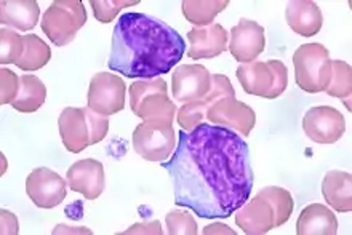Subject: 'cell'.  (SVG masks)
I'll return each instance as SVG.
<instances>
[{
  "label": "cell",
  "mask_w": 352,
  "mask_h": 235,
  "mask_svg": "<svg viewBox=\"0 0 352 235\" xmlns=\"http://www.w3.org/2000/svg\"><path fill=\"white\" fill-rule=\"evenodd\" d=\"M162 166L172 178L176 207L204 219H228L247 202L255 183L248 144L219 125L179 131L172 159Z\"/></svg>",
  "instance_id": "6da1fadb"
},
{
  "label": "cell",
  "mask_w": 352,
  "mask_h": 235,
  "mask_svg": "<svg viewBox=\"0 0 352 235\" xmlns=\"http://www.w3.org/2000/svg\"><path fill=\"white\" fill-rule=\"evenodd\" d=\"M186 42L162 19L125 13L112 31L107 67L129 78L151 80L168 74L181 61Z\"/></svg>",
  "instance_id": "7a4b0ae2"
},
{
  "label": "cell",
  "mask_w": 352,
  "mask_h": 235,
  "mask_svg": "<svg viewBox=\"0 0 352 235\" xmlns=\"http://www.w3.org/2000/svg\"><path fill=\"white\" fill-rule=\"evenodd\" d=\"M58 126L65 148L69 153L79 154L88 146L98 144L106 138L109 120L90 107H66L58 119Z\"/></svg>",
  "instance_id": "3957f363"
},
{
  "label": "cell",
  "mask_w": 352,
  "mask_h": 235,
  "mask_svg": "<svg viewBox=\"0 0 352 235\" xmlns=\"http://www.w3.org/2000/svg\"><path fill=\"white\" fill-rule=\"evenodd\" d=\"M130 107L133 114L144 122L173 124L176 119V106L168 98L167 82L162 78L131 83Z\"/></svg>",
  "instance_id": "277c9868"
},
{
  "label": "cell",
  "mask_w": 352,
  "mask_h": 235,
  "mask_svg": "<svg viewBox=\"0 0 352 235\" xmlns=\"http://www.w3.org/2000/svg\"><path fill=\"white\" fill-rule=\"evenodd\" d=\"M295 80L306 93H320L331 80L330 52L322 43H305L293 55Z\"/></svg>",
  "instance_id": "5b68a950"
},
{
  "label": "cell",
  "mask_w": 352,
  "mask_h": 235,
  "mask_svg": "<svg viewBox=\"0 0 352 235\" xmlns=\"http://www.w3.org/2000/svg\"><path fill=\"white\" fill-rule=\"evenodd\" d=\"M236 76L243 91L253 96L274 100L285 91L288 85V69L282 61H253L237 67Z\"/></svg>",
  "instance_id": "8992f818"
},
{
  "label": "cell",
  "mask_w": 352,
  "mask_h": 235,
  "mask_svg": "<svg viewBox=\"0 0 352 235\" xmlns=\"http://www.w3.org/2000/svg\"><path fill=\"white\" fill-rule=\"evenodd\" d=\"M85 23L87 10L80 0H55L43 14L41 26L56 47H66Z\"/></svg>",
  "instance_id": "52a82bcc"
},
{
  "label": "cell",
  "mask_w": 352,
  "mask_h": 235,
  "mask_svg": "<svg viewBox=\"0 0 352 235\" xmlns=\"http://www.w3.org/2000/svg\"><path fill=\"white\" fill-rule=\"evenodd\" d=\"M176 148L173 124L143 122L133 131V149L148 161H165Z\"/></svg>",
  "instance_id": "ba28073f"
},
{
  "label": "cell",
  "mask_w": 352,
  "mask_h": 235,
  "mask_svg": "<svg viewBox=\"0 0 352 235\" xmlns=\"http://www.w3.org/2000/svg\"><path fill=\"white\" fill-rule=\"evenodd\" d=\"M125 95V82L119 76L111 74V72H100L90 80L87 102L88 107L96 114L109 117L124 109Z\"/></svg>",
  "instance_id": "9c48e42d"
},
{
  "label": "cell",
  "mask_w": 352,
  "mask_h": 235,
  "mask_svg": "<svg viewBox=\"0 0 352 235\" xmlns=\"http://www.w3.org/2000/svg\"><path fill=\"white\" fill-rule=\"evenodd\" d=\"M306 136L317 144H333L343 138L346 120L338 109L331 106L311 107L302 119Z\"/></svg>",
  "instance_id": "30bf717a"
},
{
  "label": "cell",
  "mask_w": 352,
  "mask_h": 235,
  "mask_svg": "<svg viewBox=\"0 0 352 235\" xmlns=\"http://www.w3.org/2000/svg\"><path fill=\"white\" fill-rule=\"evenodd\" d=\"M213 125L224 126L237 135L248 136L256 124V114L245 102L236 98H221L207 111V117Z\"/></svg>",
  "instance_id": "8fae6325"
},
{
  "label": "cell",
  "mask_w": 352,
  "mask_h": 235,
  "mask_svg": "<svg viewBox=\"0 0 352 235\" xmlns=\"http://www.w3.org/2000/svg\"><path fill=\"white\" fill-rule=\"evenodd\" d=\"M236 98V91L231 80L223 74H214L212 76V88L205 95L202 100L186 102L179 107L178 114H176V120H178L179 126L186 131L194 130L199 124H202V120L207 117V111L212 107L214 102L221 98Z\"/></svg>",
  "instance_id": "7c38bea8"
},
{
  "label": "cell",
  "mask_w": 352,
  "mask_h": 235,
  "mask_svg": "<svg viewBox=\"0 0 352 235\" xmlns=\"http://www.w3.org/2000/svg\"><path fill=\"white\" fill-rule=\"evenodd\" d=\"M26 194L38 208L50 210L66 199V181L50 168H36L26 179Z\"/></svg>",
  "instance_id": "4fadbf2b"
},
{
  "label": "cell",
  "mask_w": 352,
  "mask_h": 235,
  "mask_svg": "<svg viewBox=\"0 0 352 235\" xmlns=\"http://www.w3.org/2000/svg\"><path fill=\"white\" fill-rule=\"evenodd\" d=\"M212 88V74L202 65H181L172 76V93L178 102H192L207 95Z\"/></svg>",
  "instance_id": "5bb4252c"
},
{
  "label": "cell",
  "mask_w": 352,
  "mask_h": 235,
  "mask_svg": "<svg viewBox=\"0 0 352 235\" xmlns=\"http://www.w3.org/2000/svg\"><path fill=\"white\" fill-rule=\"evenodd\" d=\"M264 48H266L264 27L252 19L241 18L239 24L231 29L229 52H231L234 60L242 63V65H248L261 55Z\"/></svg>",
  "instance_id": "9a60e30c"
},
{
  "label": "cell",
  "mask_w": 352,
  "mask_h": 235,
  "mask_svg": "<svg viewBox=\"0 0 352 235\" xmlns=\"http://www.w3.org/2000/svg\"><path fill=\"white\" fill-rule=\"evenodd\" d=\"M66 176L69 188L84 195L87 200H96L104 190V166L100 160L84 159L76 161L69 166Z\"/></svg>",
  "instance_id": "2e32d148"
},
{
  "label": "cell",
  "mask_w": 352,
  "mask_h": 235,
  "mask_svg": "<svg viewBox=\"0 0 352 235\" xmlns=\"http://www.w3.org/2000/svg\"><path fill=\"white\" fill-rule=\"evenodd\" d=\"M190 42L188 56L192 60H212L228 50V31L221 24L208 27H195L189 31Z\"/></svg>",
  "instance_id": "e0dca14e"
},
{
  "label": "cell",
  "mask_w": 352,
  "mask_h": 235,
  "mask_svg": "<svg viewBox=\"0 0 352 235\" xmlns=\"http://www.w3.org/2000/svg\"><path fill=\"white\" fill-rule=\"evenodd\" d=\"M272 205L261 195H255L252 200H247L236 213V224L245 234H267L274 229Z\"/></svg>",
  "instance_id": "ac0fdd59"
},
{
  "label": "cell",
  "mask_w": 352,
  "mask_h": 235,
  "mask_svg": "<svg viewBox=\"0 0 352 235\" xmlns=\"http://www.w3.org/2000/svg\"><path fill=\"white\" fill-rule=\"evenodd\" d=\"M285 19L293 32L302 37H312L319 34L324 24V16L319 5L312 0H292L287 3Z\"/></svg>",
  "instance_id": "d6986e66"
},
{
  "label": "cell",
  "mask_w": 352,
  "mask_h": 235,
  "mask_svg": "<svg viewBox=\"0 0 352 235\" xmlns=\"http://www.w3.org/2000/svg\"><path fill=\"white\" fill-rule=\"evenodd\" d=\"M41 16L36 0H3L0 2V23L10 29L31 31Z\"/></svg>",
  "instance_id": "ffe728a7"
},
{
  "label": "cell",
  "mask_w": 352,
  "mask_h": 235,
  "mask_svg": "<svg viewBox=\"0 0 352 235\" xmlns=\"http://www.w3.org/2000/svg\"><path fill=\"white\" fill-rule=\"evenodd\" d=\"M352 176L348 171L331 170L325 175L322 183V194L330 208L340 213H349L352 210Z\"/></svg>",
  "instance_id": "44dd1931"
},
{
  "label": "cell",
  "mask_w": 352,
  "mask_h": 235,
  "mask_svg": "<svg viewBox=\"0 0 352 235\" xmlns=\"http://www.w3.org/2000/svg\"><path fill=\"white\" fill-rule=\"evenodd\" d=\"M338 231V219L325 205L311 203L300 213L296 223V234H327L333 235Z\"/></svg>",
  "instance_id": "7402d4cb"
},
{
  "label": "cell",
  "mask_w": 352,
  "mask_h": 235,
  "mask_svg": "<svg viewBox=\"0 0 352 235\" xmlns=\"http://www.w3.org/2000/svg\"><path fill=\"white\" fill-rule=\"evenodd\" d=\"M47 100V88L43 82L36 76H23L21 85L16 100L13 101V107L23 114H31L43 106Z\"/></svg>",
  "instance_id": "603a6c76"
},
{
  "label": "cell",
  "mask_w": 352,
  "mask_h": 235,
  "mask_svg": "<svg viewBox=\"0 0 352 235\" xmlns=\"http://www.w3.org/2000/svg\"><path fill=\"white\" fill-rule=\"evenodd\" d=\"M231 3L229 0H184L183 8L184 18L195 26H212L214 18Z\"/></svg>",
  "instance_id": "cb8c5ba5"
},
{
  "label": "cell",
  "mask_w": 352,
  "mask_h": 235,
  "mask_svg": "<svg viewBox=\"0 0 352 235\" xmlns=\"http://www.w3.org/2000/svg\"><path fill=\"white\" fill-rule=\"evenodd\" d=\"M52 60V50L41 37L28 34L24 36V52L16 61V67L23 71L42 69Z\"/></svg>",
  "instance_id": "d4e9b609"
},
{
  "label": "cell",
  "mask_w": 352,
  "mask_h": 235,
  "mask_svg": "<svg viewBox=\"0 0 352 235\" xmlns=\"http://www.w3.org/2000/svg\"><path fill=\"white\" fill-rule=\"evenodd\" d=\"M327 95L344 101L348 111H351V93H352V71L348 63L335 60L331 61V80L327 88Z\"/></svg>",
  "instance_id": "484cf974"
},
{
  "label": "cell",
  "mask_w": 352,
  "mask_h": 235,
  "mask_svg": "<svg viewBox=\"0 0 352 235\" xmlns=\"http://www.w3.org/2000/svg\"><path fill=\"white\" fill-rule=\"evenodd\" d=\"M258 195H261L267 200L269 203L272 205L274 214H276V219H274V227H280L285 224L288 219L292 218L293 208H295V202H293L292 194L288 192L287 189L277 188V186H269V188L261 189Z\"/></svg>",
  "instance_id": "4316f807"
},
{
  "label": "cell",
  "mask_w": 352,
  "mask_h": 235,
  "mask_svg": "<svg viewBox=\"0 0 352 235\" xmlns=\"http://www.w3.org/2000/svg\"><path fill=\"white\" fill-rule=\"evenodd\" d=\"M24 52V37L10 27L0 29V63L16 65Z\"/></svg>",
  "instance_id": "83f0119b"
},
{
  "label": "cell",
  "mask_w": 352,
  "mask_h": 235,
  "mask_svg": "<svg viewBox=\"0 0 352 235\" xmlns=\"http://www.w3.org/2000/svg\"><path fill=\"white\" fill-rule=\"evenodd\" d=\"M136 3H140V0H90L95 18L104 24L111 23L124 8Z\"/></svg>",
  "instance_id": "f1b7e54d"
},
{
  "label": "cell",
  "mask_w": 352,
  "mask_h": 235,
  "mask_svg": "<svg viewBox=\"0 0 352 235\" xmlns=\"http://www.w3.org/2000/svg\"><path fill=\"white\" fill-rule=\"evenodd\" d=\"M168 234H189L194 235L199 232L197 223L192 218V214L186 210H173L165 216Z\"/></svg>",
  "instance_id": "f546056e"
},
{
  "label": "cell",
  "mask_w": 352,
  "mask_h": 235,
  "mask_svg": "<svg viewBox=\"0 0 352 235\" xmlns=\"http://www.w3.org/2000/svg\"><path fill=\"white\" fill-rule=\"evenodd\" d=\"M19 85H21V78L13 71L2 67V71H0V102L13 104L19 93Z\"/></svg>",
  "instance_id": "4dcf8cb0"
},
{
  "label": "cell",
  "mask_w": 352,
  "mask_h": 235,
  "mask_svg": "<svg viewBox=\"0 0 352 235\" xmlns=\"http://www.w3.org/2000/svg\"><path fill=\"white\" fill-rule=\"evenodd\" d=\"M122 234H162V224L160 221H144L133 224V226L126 229Z\"/></svg>",
  "instance_id": "1f68e13d"
},
{
  "label": "cell",
  "mask_w": 352,
  "mask_h": 235,
  "mask_svg": "<svg viewBox=\"0 0 352 235\" xmlns=\"http://www.w3.org/2000/svg\"><path fill=\"white\" fill-rule=\"evenodd\" d=\"M0 216H2V234H18V218L7 210H0Z\"/></svg>",
  "instance_id": "d6a6232c"
},
{
  "label": "cell",
  "mask_w": 352,
  "mask_h": 235,
  "mask_svg": "<svg viewBox=\"0 0 352 235\" xmlns=\"http://www.w3.org/2000/svg\"><path fill=\"white\" fill-rule=\"evenodd\" d=\"M53 234H87L90 235L93 234L90 229L87 227H82V226H65V224H60V226H56L53 229Z\"/></svg>",
  "instance_id": "836d02e7"
},
{
  "label": "cell",
  "mask_w": 352,
  "mask_h": 235,
  "mask_svg": "<svg viewBox=\"0 0 352 235\" xmlns=\"http://www.w3.org/2000/svg\"><path fill=\"white\" fill-rule=\"evenodd\" d=\"M204 234H228V235H234V229H231L226 224L223 223H214V224H210L204 229Z\"/></svg>",
  "instance_id": "e575fe53"
},
{
  "label": "cell",
  "mask_w": 352,
  "mask_h": 235,
  "mask_svg": "<svg viewBox=\"0 0 352 235\" xmlns=\"http://www.w3.org/2000/svg\"><path fill=\"white\" fill-rule=\"evenodd\" d=\"M5 168H7V160H5V157L2 155V173H5Z\"/></svg>",
  "instance_id": "d590c367"
}]
</instances>
